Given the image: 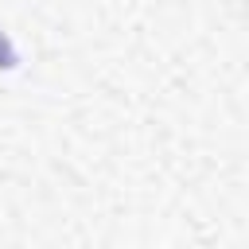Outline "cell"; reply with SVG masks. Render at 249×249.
I'll use <instances>...</instances> for the list:
<instances>
[{"mask_svg": "<svg viewBox=\"0 0 249 249\" xmlns=\"http://www.w3.org/2000/svg\"><path fill=\"white\" fill-rule=\"evenodd\" d=\"M0 66H16V51L8 47V39L0 35Z\"/></svg>", "mask_w": 249, "mask_h": 249, "instance_id": "1", "label": "cell"}]
</instances>
